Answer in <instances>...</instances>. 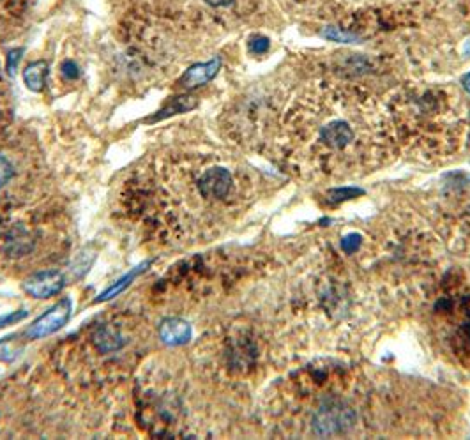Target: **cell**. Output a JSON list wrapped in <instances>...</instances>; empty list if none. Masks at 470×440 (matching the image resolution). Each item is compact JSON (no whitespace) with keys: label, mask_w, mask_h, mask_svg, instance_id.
<instances>
[{"label":"cell","mask_w":470,"mask_h":440,"mask_svg":"<svg viewBox=\"0 0 470 440\" xmlns=\"http://www.w3.org/2000/svg\"><path fill=\"white\" fill-rule=\"evenodd\" d=\"M355 422L354 410L341 401H327L313 418V429L320 436L338 435L350 429Z\"/></svg>","instance_id":"1"},{"label":"cell","mask_w":470,"mask_h":440,"mask_svg":"<svg viewBox=\"0 0 470 440\" xmlns=\"http://www.w3.org/2000/svg\"><path fill=\"white\" fill-rule=\"evenodd\" d=\"M71 309H72V302L69 297L61 299L57 304L51 306L46 313H43L39 318L30 324V328L27 329L25 336L29 339H41L46 338V336L53 335L55 331L64 328L65 324L71 318Z\"/></svg>","instance_id":"2"},{"label":"cell","mask_w":470,"mask_h":440,"mask_svg":"<svg viewBox=\"0 0 470 440\" xmlns=\"http://www.w3.org/2000/svg\"><path fill=\"white\" fill-rule=\"evenodd\" d=\"M234 184L231 174L223 167H212L203 172L196 181V188L202 198L207 200H223L228 197Z\"/></svg>","instance_id":"3"},{"label":"cell","mask_w":470,"mask_h":440,"mask_svg":"<svg viewBox=\"0 0 470 440\" xmlns=\"http://www.w3.org/2000/svg\"><path fill=\"white\" fill-rule=\"evenodd\" d=\"M65 287V278L58 271H43L36 273L23 283V288L34 299H48L58 294Z\"/></svg>","instance_id":"4"},{"label":"cell","mask_w":470,"mask_h":440,"mask_svg":"<svg viewBox=\"0 0 470 440\" xmlns=\"http://www.w3.org/2000/svg\"><path fill=\"white\" fill-rule=\"evenodd\" d=\"M355 131L350 122L343 119H334L324 124L319 129V142H322L331 150H343L354 142Z\"/></svg>","instance_id":"5"},{"label":"cell","mask_w":470,"mask_h":440,"mask_svg":"<svg viewBox=\"0 0 470 440\" xmlns=\"http://www.w3.org/2000/svg\"><path fill=\"white\" fill-rule=\"evenodd\" d=\"M221 70V58L216 57L209 62H203V64H195V66L189 67L181 78V85L184 89H195L200 85H205L207 82L212 80L217 75V71Z\"/></svg>","instance_id":"6"},{"label":"cell","mask_w":470,"mask_h":440,"mask_svg":"<svg viewBox=\"0 0 470 440\" xmlns=\"http://www.w3.org/2000/svg\"><path fill=\"white\" fill-rule=\"evenodd\" d=\"M191 325H189V322L184 321V318L172 317L161 322L160 325V338L170 347L184 345V343H188L189 339H191Z\"/></svg>","instance_id":"7"},{"label":"cell","mask_w":470,"mask_h":440,"mask_svg":"<svg viewBox=\"0 0 470 440\" xmlns=\"http://www.w3.org/2000/svg\"><path fill=\"white\" fill-rule=\"evenodd\" d=\"M151 264H152L151 260H147V262L140 264V266H136L134 269H131L127 274H124L122 278H119L115 283H112V287H108L105 292H101V294L96 297V301H94L96 304H98V302H106V301H110V299L117 297L119 294H122V292L126 290V288L129 287V285L133 283V281L136 280V278L140 276L141 273H145V269H147V267H151Z\"/></svg>","instance_id":"8"},{"label":"cell","mask_w":470,"mask_h":440,"mask_svg":"<svg viewBox=\"0 0 470 440\" xmlns=\"http://www.w3.org/2000/svg\"><path fill=\"white\" fill-rule=\"evenodd\" d=\"M48 77V64L43 60H37L29 64L23 71V82H25L27 89H30L32 92H41L43 91L44 84H46Z\"/></svg>","instance_id":"9"},{"label":"cell","mask_w":470,"mask_h":440,"mask_svg":"<svg viewBox=\"0 0 470 440\" xmlns=\"http://www.w3.org/2000/svg\"><path fill=\"white\" fill-rule=\"evenodd\" d=\"M94 343L98 347L99 352L108 354V352H115V350L122 349L126 339L122 338L119 331L112 328H101L98 332L94 335Z\"/></svg>","instance_id":"10"},{"label":"cell","mask_w":470,"mask_h":440,"mask_svg":"<svg viewBox=\"0 0 470 440\" xmlns=\"http://www.w3.org/2000/svg\"><path fill=\"white\" fill-rule=\"evenodd\" d=\"M195 106H196V99L195 98H191V96H182V98L174 99V101H172L170 105L167 106V108L160 110V112H158V115L152 117V119H148V122H152V120H161V119H165V117L175 115V113L189 112V110H193Z\"/></svg>","instance_id":"11"},{"label":"cell","mask_w":470,"mask_h":440,"mask_svg":"<svg viewBox=\"0 0 470 440\" xmlns=\"http://www.w3.org/2000/svg\"><path fill=\"white\" fill-rule=\"evenodd\" d=\"M22 354V345H18L15 338H4L0 339V361L2 363H13L16 357Z\"/></svg>","instance_id":"12"},{"label":"cell","mask_w":470,"mask_h":440,"mask_svg":"<svg viewBox=\"0 0 470 440\" xmlns=\"http://www.w3.org/2000/svg\"><path fill=\"white\" fill-rule=\"evenodd\" d=\"M359 195H364V191L359 188H336V190L329 191V198L333 202L350 200V198H357Z\"/></svg>","instance_id":"13"},{"label":"cell","mask_w":470,"mask_h":440,"mask_svg":"<svg viewBox=\"0 0 470 440\" xmlns=\"http://www.w3.org/2000/svg\"><path fill=\"white\" fill-rule=\"evenodd\" d=\"M322 36L327 37V39H331V41H338V43H352V41L357 39V36H354V34L341 32V29H334V27L324 29Z\"/></svg>","instance_id":"14"},{"label":"cell","mask_w":470,"mask_h":440,"mask_svg":"<svg viewBox=\"0 0 470 440\" xmlns=\"http://www.w3.org/2000/svg\"><path fill=\"white\" fill-rule=\"evenodd\" d=\"M362 244V237L359 235V233H348V235H345L343 239H341V250L345 251V253H354V251H357L359 247H361Z\"/></svg>","instance_id":"15"},{"label":"cell","mask_w":470,"mask_h":440,"mask_svg":"<svg viewBox=\"0 0 470 440\" xmlns=\"http://www.w3.org/2000/svg\"><path fill=\"white\" fill-rule=\"evenodd\" d=\"M13 177V164L9 163L8 157L0 156V188L8 184Z\"/></svg>","instance_id":"16"},{"label":"cell","mask_w":470,"mask_h":440,"mask_svg":"<svg viewBox=\"0 0 470 440\" xmlns=\"http://www.w3.org/2000/svg\"><path fill=\"white\" fill-rule=\"evenodd\" d=\"M25 317H27L25 309H18V311L8 313V315H4V317H0V328H6V325L16 324V322L23 321Z\"/></svg>","instance_id":"17"},{"label":"cell","mask_w":470,"mask_h":440,"mask_svg":"<svg viewBox=\"0 0 470 440\" xmlns=\"http://www.w3.org/2000/svg\"><path fill=\"white\" fill-rule=\"evenodd\" d=\"M269 46H271V43H269L267 37H264V36L253 37V39H251V43H250V50L253 51V53H257V55L265 53V51L269 50Z\"/></svg>","instance_id":"18"},{"label":"cell","mask_w":470,"mask_h":440,"mask_svg":"<svg viewBox=\"0 0 470 440\" xmlns=\"http://www.w3.org/2000/svg\"><path fill=\"white\" fill-rule=\"evenodd\" d=\"M61 70H62V75H64L68 80H76V78L80 77V67L76 66L72 60H65L64 64H62Z\"/></svg>","instance_id":"19"},{"label":"cell","mask_w":470,"mask_h":440,"mask_svg":"<svg viewBox=\"0 0 470 440\" xmlns=\"http://www.w3.org/2000/svg\"><path fill=\"white\" fill-rule=\"evenodd\" d=\"M20 55H22V50H15V51H11V53H9V57H8V71L11 75H15V71H16V66H18V62H20Z\"/></svg>","instance_id":"20"},{"label":"cell","mask_w":470,"mask_h":440,"mask_svg":"<svg viewBox=\"0 0 470 440\" xmlns=\"http://www.w3.org/2000/svg\"><path fill=\"white\" fill-rule=\"evenodd\" d=\"M207 4L214 6V8H224V6L231 4V0H207Z\"/></svg>","instance_id":"21"},{"label":"cell","mask_w":470,"mask_h":440,"mask_svg":"<svg viewBox=\"0 0 470 440\" xmlns=\"http://www.w3.org/2000/svg\"><path fill=\"white\" fill-rule=\"evenodd\" d=\"M462 85L466 92H470V73H466L465 77L462 78Z\"/></svg>","instance_id":"22"},{"label":"cell","mask_w":470,"mask_h":440,"mask_svg":"<svg viewBox=\"0 0 470 440\" xmlns=\"http://www.w3.org/2000/svg\"><path fill=\"white\" fill-rule=\"evenodd\" d=\"M463 55H470V37H466L463 43Z\"/></svg>","instance_id":"23"}]
</instances>
